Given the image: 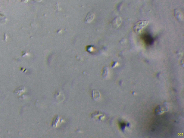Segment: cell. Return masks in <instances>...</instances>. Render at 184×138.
Returning <instances> with one entry per match:
<instances>
[{
  "label": "cell",
  "instance_id": "6da1fadb",
  "mask_svg": "<svg viewBox=\"0 0 184 138\" xmlns=\"http://www.w3.org/2000/svg\"><path fill=\"white\" fill-rule=\"evenodd\" d=\"M149 24L147 21H140L136 23L133 27L134 31L136 33H139Z\"/></svg>",
  "mask_w": 184,
  "mask_h": 138
},
{
  "label": "cell",
  "instance_id": "7a4b0ae2",
  "mask_svg": "<svg viewBox=\"0 0 184 138\" xmlns=\"http://www.w3.org/2000/svg\"><path fill=\"white\" fill-rule=\"evenodd\" d=\"M95 15L94 13L91 12H89L88 14L86 17L85 22L87 23H90L92 21V20L94 18Z\"/></svg>",
  "mask_w": 184,
  "mask_h": 138
},
{
  "label": "cell",
  "instance_id": "3957f363",
  "mask_svg": "<svg viewBox=\"0 0 184 138\" xmlns=\"http://www.w3.org/2000/svg\"><path fill=\"white\" fill-rule=\"evenodd\" d=\"M121 22H122V19L121 17H117L114 19L113 24V26L117 28L120 26Z\"/></svg>",
  "mask_w": 184,
  "mask_h": 138
},
{
  "label": "cell",
  "instance_id": "277c9868",
  "mask_svg": "<svg viewBox=\"0 0 184 138\" xmlns=\"http://www.w3.org/2000/svg\"><path fill=\"white\" fill-rule=\"evenodd\" d=\"M174 14L176 18L179 20H182L183 19V15L179 10L176 9L174 12Z\"/></svg>",
  "mask_w": 184,
  "mask_h": 138
},
{
  "label": "cell",
  "instance_id": "5b68a950",
  "mask_svg": "<svg viewBox=\"0 0 184 138\" xmlns=\"http://www.w3.org/2000/svg\"><path fill=\"white\" fill-rule=\"evenodd\" d=\"M34 0L36 1H40L42 0Z\"/></svg>",
  "mask_w": 184,
  "mask_h": 138
},
{
  "label": "cell",
  "instance_id": "8992f818",
  "mask_svg": "<svg viewBox=\"0 0 184 138\" xmlns=\"http://www.w3.org/2000/svg\"><path fill=\"white\" fill-rule=\"evenodd\" d=\"M28 0H22V1H25V2H26V1H27Z\"/></svg>",
  "mask_w": 184,
  "mask_h": 138
}]
</instances>
